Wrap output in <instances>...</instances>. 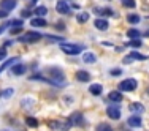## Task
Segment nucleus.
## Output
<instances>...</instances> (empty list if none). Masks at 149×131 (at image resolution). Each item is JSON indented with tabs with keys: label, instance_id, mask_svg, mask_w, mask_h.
<instances>
[{
	"label": "nucleus",
	"instance_id": "obj_30",
	"mask_svg": "<svg viewBox=\"0 0 149 131\" xmlns=\"http://www.w3.org/2000/svg\"><path fill=\"white\" fill-rule=\"evenodd\" d=\"M6 59V48H0V62Z\"/></svg>",
	"mask_w": 149,
	"mask_h": 131
},
{
	"label": "nucleus",
	"instance_id": "obj_38",
	"mask_svg": "<svg viewBox=\"0 0 149 131\" xmlns=\"http://www.w3.org/2000/svg\"><path fill=\"white\" fill-rule=\"evenodd\" d=\"M48 40H51V41H60L62 38H60V37H49V35H48Z\"/></svg>",
	"mask_w": 149,
	"mask_h": 131
},
{
	"label": "nucleus",
	"instance_id": "obj_31",
	"mask_svg": "<svg viewBox=\"0 0 149 131\" xmlns=\"http://www.w3.org/2000/svg\"><path fill=\"white\" fill-rule=\"evenodd\" d=\"M15 27H22V21H19V19L11 21V29H15Z\"/></svg>",
	"mask_w": 149,
	"mask_h": 131
},
{
	"label": "nucleus",
	"instance_id": "obj_10",
	"mask_svg": "<svg viewBox=\"0 0 149 131\" xmlns=\"http://www.w3.org/2000/svg\"><path fill=\"white\" fill-rule=\"evenodd\" d=\"M127 123H129V126H132V128H140L143 123H141V119L138 115H132L129 117V120H127Z\"/></svg>",
	"mask_w": 149,
	"mask_h": 131
},
{
	"label": "nucleus",
	"instance_id": "obj_34",
	"mask_svg": "<svg viewBox=\"0 0 149 131\" xmlns=\"http://www.w3.org/2000/svg\"><path fill=\"white\" fill-rule=\"evenodd\" d=\"M21 16H22V17H30L32 13L29 11V10H22V11H21Z\"/></svg>",
	"mask_w": 149,
	"mask_h": 131
},
{
	"label": "nucleus",
	"instance_id": "obj_28",
	"mask_svg": "<svg viewBox=\"0 0 149 131\" xmlns=\"http://www.w3.org/2000/svg\"><path fill=\"white\" fill-rule=\"evenodd\" d=\"M120 3H122L124 6H127V8H135V0H120Z\"/></svg>",
	"mask_w": 149,
	"mask_h": 131
},
{
	"label": "nucleus",
	"instance_id": "obj_27",
	"mask_svg": "<svg viewBox=\"0 0 149 131\" xmlns=\"http://www.w3.org/2000/svg\"><path fill=\"white\" fill-rule=\"evenodd\" d=\"M95 131H113V128H111V125H108V123H100Z\"/></svg>",
	"mask_w": 149,
	"mask_h": 131
},
{
	"label": "nucleus",
	"instance_id": "obj_24",
	"mask_svg": "<svg viewBox=\"0 0 149 131\" xmlns=\"http://www.w3.org/2000/svg\"><path fill=\"white\" fill-rule=\"evenodd\" d=\"M130 57H132V59H136V60H148V55L140 54V52H136V51L130 52Z\"/></svg>",
	"mask_w": 149,
	"mask_h": 131
},
{
	"label": "nucleus",
	"instance_id": "obj_33",
	"mask_svg": "<svg viewBox=\"0 0 149 131\" xmlns=\"http://www.w3.org/2000/svg\"><path fill=\"white\" fill-rule=\"evenodd\" d=\"M120 74H122V70H119V68L111 70V76H120Z\"/></svg>",
	"mask_w": 149,
	"mask_h": 131
},
{
	"label": "nucleus",
	"instance_id": "obj_21",
	"mask_svg": "<svg viewBox=\"0 0 149 131\" xmlns=\"http://www.w3.org/2000/svg\"><path fill=\"white\" fill-rule=\"evenodd\" d=\"M16 60H19V57H13V59H10V60H6V62H5V63H3V65H2V66H0V73H2V71H3V70H6V68H10V66H11V65H13V63H15V62H16Z\"/></svg>",
	"mask_w": 149,
	"mask_h": 131
},
{
	"label": "nucleus",
	"instance_id": "obj_35",
	"mask_svg": "<svg viewBox=\"0 0 149 131\" xmlns=\"http://www.w3.org/2000/svg\"><path fill=\"white\" fill-rule=\"evenodd\" d=\"M19 32H22V27H15V29L10 30V33H11V35H16V33H19Z\"/></svg>",
	"mask_w": 149,
	"mask_h": 131
},
{
	"label": "nucleus",
	"instance_id": "obj_42",
	"mask_svg": "<svg viewBox=\"0 0 149 131\" xmlns=\"http://www.w3.org/2000/svg\"><path fill=\"white\" fill-rule=\"evenodd\" d=\"M148 93H149V90H148Z\"/></svg>",
	"mask_w": 149,
	"mask_h": 131
},
{
	"label": "nucleus",
	"instance_id": "obj_29",
	"mask_svg": "<svg viewBox=\"0 0 149 131\" xmlns=\"http://www.w3.org/2000/svg\"><path fill=\"white\" fill-rule=\"evenodd\" d=\"M13 93H15V90H13V88H6L5 92H2V93H0V97H3V98H8V97H11Z\"/></svg>",
	"mask_w": 149,
	"mask_h": 131
},
{
	"label": "nucleus",
	"instance_id": "obj_9",
	"mask_svg": "<svg viewBox=\"0 0 149 131\" xmlns=\"http://www.w3.org/2000/svg\"><path fill=\"white\" fill-rule=\"evenodd\" d=\"M106 115L113 120H119L120 119V111L118 108H108L106 109Z\"/></svg>",
	"mask_w": 149,
	"mask_h": 131
},
{
	"label": "nucleus",
	"instance_id": "obj_15",
	"mask_svg": "<svg viewBox=\"0 0 149 131\" xmlns=\"http://www.w3.org/2000/svg\"><path fill=\"white\" fill-rule=\"evenodd\" d=\"M89 92L92 95H95V97H98V95H102V92H103V87H102L100 84H92L89 87Z\"/></svg>",
	"mask_w": 149,
	"mask_h": 131
},
{
	"label": "nucleus",
	"instance_id": "obj_20",
	"mask_svg": "<svg viewBox=\"0 0 149 131\" xmlns=\"http://www.w3.org/2000/svg\"><path fill=\"white\" fill-rule=\"evenodd\" d=\"M127 37L132 38V40H138V38L141 37V33L136 29H130V30H127Z\"/></svg>",
	"mask_w": 149,
	"mask_h": 131
},
{
	"label": "nucleus",
	"instance_id": "obj_13",
	"mask_svg": "<svg viewBox=\"0 0 149 131\" xmlns=\"http://www.w3.org/2000/svg\"><path fill=\"white\" fill-rule=\"evenodd\" d=\"M94 13L95 14H100V16H114V11L111 8H95Z\"/></svg>",
	"mask_w": 149,
	"mask_h": 131
},
{
	"label": "nucleus",
	"instance_id": "obj_40",
	"mask_svg": "<svg viewBox=\"0 0 149 131\" xmlns=\"http://www.w3.org/2000/svg\"><path fill=\"white\" fill-rule=\"evenodd\" d=\"M144 37H149V30L146 32V33H144Z\"/></svg>",
	"mask_w": 149,
	"mask_h": 131
},
{
	"label": "nucleus",
	"instance_id": "obj_23",
	"mask_svg": "<svg viewBox=\"0 0 149 131\" xmlns=\"http://www.w3.org/2000/svg\"><path fill=\"white\" fill-rule=\"evenodd\" d=\"M26 123L30 126V128H37V126H38V120L35 119V117H27V119H26Z\"/></svg>",
	"mask_w": 149,
	"mask_h": 131
},
{
	"label": "nucleus",
	"instance_id": "obj_22",
	"mask_svg": "<svg viewBox=\"0 0 149 131\" xmlns=\"http://www.w3.org/2000/svg\"><path fill=\"white\" fill-rule=\"evenodd\" d=\"M35 13H37V17H43L48 14V8L46 6H37L35 8Z\"/></svg>",
	"mask_w": 149,
	"mask_h": 131
},
{
	"label": "nucleus",
	"instance_id": "obj_6",
	"mask_svg": "<svg viewBox=\"0 0 149 131\" xmlns=\"http://www.w3.org/2000/svg\"><path fill=\"white\" fill-rule=\"evenodd\" d=\"M48 125L51 126V128H56V130H60V131H68L72 128L70 122H56V120H51Z\"/></svg>",
	"mask_w": 149,
	"mask_h": 131
},
{
	"label": "nucleus",
	"instance_id": "obj_12",
	"mask_svg": "<svg viewBox=\"0 0 149 131\" xmlns=\"http://www.w3.org/2000/svg\"><path fill=\"white\" fill-rule=\"evenodd\" d=\"M94 26H95V29H98V30H108L109 24L106 19H100V17H98V19H95Z\"/></svg>",
	"mask_w": 149,
	"mask_h": 131
},
{
	"label": "nucleus",
	"instance_id": "obj_37",
	"mask_svg": "<svg viewBox=\"0 0 149 131\" xmlns=\"http://www.w3.org/2000/svg\"><path fill=\"white\" fill-rule=\"evenodd\" d=\"M122 62L129 65V63H132V57H130V55H127V57H124V60H122Z\"/></svg>",
	"mask_w": 149,
	"mask_h": 131
},
{
	"label": "nucleus",
	"instance_id": "obj_26",
	"mask_svg": "<svg viewBox=\"0 0 149 131\" xmlns=\"http://www.w3.org/2000/svg\"><path fill=\"white\" fill-rule=\"evenodd\" d=\"M76 19H78V22L84 24L87 19H89V13H79V14L76 16Z\"/></svg>",
	"mask_w": 149,
	"mask_h": 131
},
{
	"label": "nucleus",
	"instance_id": "obj_1",
	"mask_svg": "<svg viewBox=\"0 0 149 131\" xmlns=\"http://www.w3.org/2000/svg\"><path fill=\"white\" fill-rule=\"evenodd\" d=\"M46 73H48V82L51 84V85H56V87H65V74H63V71L60 68H57V66H51V68L46 70Z\"/></svg>",
	"mask_w": 149,
	"mask_h": 131
},
{
	"label": "nucleus",
	"instance_id": "obj_25",
	"mask_svg": "<svg viewBox=\"0 0 149 131\" xmlns=\"http://www.w3.org/2000/svg\"><path fill=\"white\" fill-rule=\"evenodd\" d=\"M127 21H129L130 24H138L141 21V17L138 14H129V16H127Z\"/></svg>",
	"mask_w": 149,
	"mask_h": 131
},
{
	"label": "nucleus",
	"instance_id": "obj_5",
	"mask_svg": "<svg viewBox=\"0 0 149 131\" xmlns=\"http://www.w3.org/2000/svg\"><path fill=\"white\" fill-rule=\"evenodd\" d=\"M70 125H76V126H84L86 125V120H84V115L81 112H73L72 115L68 117Z\"/></svg>",
	"mask_w": 149,
	"mask_h": 131
},
{
	"label": "nucleus",
	"instance_id": "obj_16",
	"mask_svg": "<svg viewBox=\"0 0 149 131\" xmlns=\"http://www.w3.org/2000/svg\"><path fill=\"white\" fill-rule=\"evenodd\" d=\"M30 24L33 27H46V26H48V22H46L43 17H33V19L30 21Z\"/></svg>",
	"mask_w": 149,
	"mask_h": 131
},
{
	"label": "nucleus",
	"instance_id": "obj_4",
	"mask_svg": "<svg viewBox=\"0 0 149 131\" xmlns=\"http://www.w3.org/2000/svg\"><path fill=\"white\" fill-rule=\"evenodd\" d=\"M136 85H138L136 79L130 77V79H125L119 84V92H133L136 88Z\"/></svg>",
	"mask_w": 149,
	"mask_h": 131
},
{
	"label": "nucleus",
	"instance_id": "obj_36",
	"mask_svg": "<svg viewBox=\"0 0 149 131\" xmlns=\"http://www.w3.org/2000/svg\"><path fill=\"white\" fill-rule=\"evenodd\" d=\"M10 26H11V21H10V22H3V26L0 27V33H2V32L6 29V27H10Z\"/></svg>",
	"mask_w": 149,
	"mask_h": 131
},
{
	"label": "nucleus",
	"instance_id": "obj_8",
	"mask_svg": "<svg viewBox=\"0 0 149 131\" xmlns=\"http://www.w3.org/2000/svg\"><path fill=\"white\" fill-rule=\"evenodd\" d=\"M56 10H57V13H60V14H68V13H70L68 5H67V2H63V0H59V2H57Z\"/></svg>",
	"mask_w": 149,
	"mask_h": 131
},
{
	"label": "nucleus",
	"instance_id": "obj_41",
	"mask_svg": "<svg viewBox=\"0 0 149 131\" xmlns=\"http://www.w3.org/2000/svg\"><path fill=\"white\" fill-rule=\"evenodd\" d=\"M35 2H37V0H32V3H30V5H33V3H35Z\"/></svg>",
	"mask_w": 149,
	"mask_h": 131
},
{
	"label": "nucleus",
	"instance_id": "obj_19",
	"mask_svg": "<svg viewBox=\"0 0 149 131\" xmlns=\"http://www.w3.org/2000/svg\"><path fill=\"white\" fill-rule=\"evenodd\" d=\"M83 62L84 63H95L97 62V57H95V54H92V52H86V54L83 55Z\"/></svg>",
	"mask_w": 149,
	"mask_h": 131
},
{
	"label": "nucleus",
	"instance_id": "obj_11",
	"mask_svg": "<svg viewBox=\"0 0 149 131\" xmlns=\"http://www.w3.org/2000/svg\"><path fill=\"white\" fill-rule=\"evenodd\" d=\"M10 73H13L15 76H21V74H24V73H26V66H24L22 63H16L15 66H11Z\"/></svg>",
	"mask_w": 149,
	"mask_h": 131
},
{
	"label": "nucleus",
	"instance_id": "obj_14",
	"mask_svg": "<svg viewBox=\"0 0 149 131\" xmlns=\"http://www.w3.org/2000/svg\"><path fill=\"white\" fill-rule=\"evenodd\" d=\"M76 79L81 81V82H87V81H91V74L87 71H83V70H79V71L76 73Z\"/></svg>",
	"mask_w": 149,
	"mask_h": 131
},
{
	"label": "nucleus",
	"instance_id": "obj_18",
	"mask_svg": "<svg viewBox=\"0 0 149 131\" xmlns=\"http://www.w3.org/2000/svg\"><path fill=\"white\" fill-rule=\"evenodd\" d=\"M130 111H133L135 114H141V112H144V106L141 103H132L130 104Z\"/></svg>",
	"mask_w": 149,
	"mask_h": 131
},
{
	"label": "nucleus",
	"instance_id": "obj_17",
	"mask_svg": "<svg viewBox=\"0 0 149 131\" xmlns=\"http://www.w3.org/2000/svg\"><path fill=\"white\" fill-rule=\"evenodd\" d=\"M108 100L114 101V103H119V101H122V93H120V92H109Z\"/></svg>",
	"mask_w": 149,
	"mask_h": 131
},
{
	"label": "nucleus",
	"instance_id": "obj_32",
	"mask_svg": "<svg viewBox=\"0 0 149 131\" xmlns=\"http://www.w3.org/2000/svg\"><path fill=\"white\" fill-rule=\"evenodd\" d=\"M129 46H133V48H140L141 46V41L140 40H133V41H130Z\"/></svg>",
	"mask_w": 149,
	"mask_h": 131
},
{
	"label": "nucleus",
	"instance_id": "obj_2",
	"mask_svg": "<svg viewBox=\"0 0 149 131\" xmlns=\"http://www.w3.org/2000/svg\"><path fill=\"white\" fill-rule=\"evenodd\" d=\"M60 49L68 55H78L84 51V46L81 44H68V43H60Z\"/></svg>",
	"mask_w": 149,
	"mask_h": 131
},
{
	"label": "nucleus",
	"instance_id": "obj_39",
	"mask_svg": "<svg viewBox=\"0 0 149 131\" xmlns=\"http://www.w3.org/2000/svg\"><path fill=\"white\" fill-rule=\"evenodd\" d=\"M56 27H57L59 30H63V29H65V24H57Z\"/></svg>",
	"mask_w": 149,
	"mask_h": 131
},
{
	"label": "nucleus",
	"instance_id": "obj_3",
	"mask_svg": "<svg viewBox=\"0 0 149 131\" xmlns=\"http://www.w3.org/2000/svg\"><path fill=\"white\" fill-rule=\"evenodd\" d=\"M43 38V33H38V32H27V33H24L22 37L17 38V41L19 43H35V41L41 40Z\"/></svg>",
	"mask_w": 149,
	"mask_h": 131
},
{
	"label": "nucleus",
	"instance_id": "obj_43",
	"mask_svg": "<svg viewBox=\"0 0 149 131\" xmlns=\"http://www.w3.org/2000/svg\"><path fill=\"white\" fill-rule=\"evenodd\" d=\"M5 131H6V130H5Z\"/></svg>",
	"mask_w": 149,
	"mask_h": 131
},
{
	"label": "nucleus",
	"instance_id": "obj_7",
	"mask_svg": "<svg viewBox=\"0 0 149 131\" xmlns=\"http://www.w3.org/2000/svg\"><path fill=\"white\" fill-rule=\"evenodd\" d=\"M0 8L5 10V13H10L13 8H16V0H0Z\"/></svg>",
	"mask_w": 149,
	"mask_h": 131
}]
</instances>
